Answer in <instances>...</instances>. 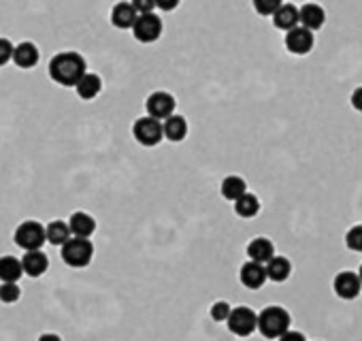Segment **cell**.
<instances>
[{
  "label": "cell",
  "mask_w": 362,
  "mask_h": 341,
  "mask_svg": "<svg viewBox=\"0 0 362 341\" xmlns=\"http://www.w3.org/2000/svg\"><path fill=\"white\" fill-rule=\"evenodd\" d=\"M358 275H360V281H362V265H360V271H358Z\"/></svg>",
  "instance_id": "d590c367"
},
{
  "label": "cell",
  "mask_w": 362,
  "mask_h": 341,
  "mask_svg": "<svg viewBox=\"0 0 362 341\" xmlns=\"http://www.w3.org/2000/svg\"><path fill=\"white\" fill-rule=\"evenodd\" d=\"M277 341H307V339H305V335L298 333V330H288V333H284Z\"/></svg>",
  "instance_id": "836d02e7"
},
{
  "label": "cell",
  "mask_w": 362,
  "mask_h": 341,
  "mask_svg": "<svg viewBox=\"0 0 362 341\" xmlns=\"http://www.w3.org/2000/svg\"><path fill=\"white\" fill-rule=\"evenodd\" d=\"M239 279L245 288L249 290H258L265 286V281L269 279L267 275V265L263 262H256V260H247L243 267H241V273H239Z\"/></svg>",
  "instance_id": "8fae6325"
},
{
  "label": "cell",
  "mask_w": 362,
  "mask_h": 341,
  "mask_svg": "<svg viewBox=\"0 0 362 341\" xmlns=\"http://www.w3.org/2000/svg\"><path fill=\"white\" fill-rule=\"evenodd\" d=\"M175 105L177 102H175L173 94H169V92H153L145 100V111H147V116L158 118V120L165 122L169 116H173V113H175Z\"/></svg>",
  "instance_id": "ba28073f"
},
{
  "label": "cell",
  "mask_w": 362,
  "mask_h": 341,
  "mask_svg": "<svg viewBox=\"0 0 362 341\" xmlns=\"http://www.w3.org/2000/svg\"><path fill=\"white\" fill-rule=\"evenodd\" d=\"M22 265H24V273L28 277H41L49 269V258L41 250H28L22 256Z\"/></svg>",
  "instance_id": "7c38bea8"
},
{
  "label": "cell",
  "mask_w": 362,
  "mask_h": 341,
  "mask_svg": "<svg viewBox=\"0 0 362 341\" xmlns=\"http://www.w3.org/2000/svg\"><path fill=\"white\" fill-rule=\"evenodd\" d=\"M230 312H232V307L226 301H218V303L211 305V318L216 322H226L228 316H230Z\"/></svg>",
  "instance_id": "f1b7e54d"
},
{
  "label": "cell",
  "mask_w": 362,
  "mask_h": 341,
  "mask_svg": "<svg viewBox=\"0 0 362 341\" xmlns=\"http://www.w3.org/2000/svg\"><path fill=\"white\" fill-rule=\"evenodd\" d=\"M69 226H71L73 237H88L90 239L96 231V220L85 211H75L69 220Z\"/></svg>",
  "instance_id": "e0dca14e"
},
{
  "label": "cell",
  "mask_w": 362,
  "mask_h": 341,
  "mask_svg": "<svg viewBox=\"0 0 362 341\" xmlns=\"http://www.w3.org/2000/svg\"><path fill=\"white\" fill-rule=\"evenodd\" d=\"M162 126H165V139H169L173 143H179V141H183L188 137V122H186V118L175 116V113L162 122Z\"/></svg>",
  "instance_id": "ffe728a7"
},
{
  "label": "cell",
  "mask_w": 362,
  "mask_h": 341,
  "mask_svg": "<svg viewBox=\"0 0 362 341\" xmlns=\"http://www.w3.org/2000/svg\"><path fill=\"white\" fill-rule=\"evenodd\" d=\"M60 254H62L64 265H69L73 269H83L94 258V246H92V241L88 237H71L62 246Z\"/></svg>",
  "instance_id": "277c9868"
},
{
  "label": "cell",
  "mask_w": 362,
  "mask_h": 341,
  "mask_svg": "<svg viewBox=\"0 0 362 341\" xmlns=\"http://www.w3.org/2000/svg\"><path fill=\"white\" fill-rule=\"evenodd\" d=\"M247 256H249V260L267 265L275 256V246L267 237H256L247 243Z\"/></svg>",
  "instance_id": "5bb4252c"
},
{
  "label": "cell",
  "mask_w": 362,
  "mask_h": 341,
  "mask_svg": "<svg viewBox=\"0 0 362 341\" xmlns=\"http://www.w3.org/2000/svg\"><path fill=\"white\" fill-rule=\"evenodd\" d=\"M345 246L351 252H362V224H356L345 233Z\"/></svg>",
  "instance_id": "4316f807"
},
{
  "label": "cell",
  "mask_w": 362,
  "mask_h": 341,
  "mask_svg": "<svg viewBox=\"0 0 362 341\" xmlns=\"http://www.w3.org/2000/svg\"><path fill=\"white\" fill-rule=\"evenodd\" d=\"M256 13L260 15H275V11L284 5V0H251Z\"/></svg>",
  "instance_id": "83f0119b"
},
{
  "label": "cell",
  "mask_w": 362,
  "mask_h": 341,
  "mask_svg": "<svg viewBox=\"0 0 362 341\" xmlns=\"http://www.w3.org/2000/svg\"><path fill=\"white\" fill-rule=\"evenodd\" d=\"M298 11H300V26L309 30H320L326 22V11L318 3H307Z\"/></svg>",
  "instance_id": "9a60e30c"
},
{
  "label": "cell",
  "mask_w": 362,
  "mask_h": 341,
  "mask_svg": "<svg viewBox=\"0 0 362 341\" xmlns=\"http://www.w3.org/2000/svg\"><path fill=\"white\" fill-rule=\"evenodd\" d=\"M13 241L24 252H28V250H41L45 246V241H47V229H45L41 222H36V220H26V222H22L18 229H15Z\"/></svg>",
  "instance_id": "3957f363"
},
{
  "label": "cell",
  "mask_w": 362,
  "mask_h": 341,
  "mask_svg": "<svg viewBox=\"0 0 362 341\" xmlns=\"http://www.w3.org/2000/svg\"><path fill=\"white\" fill-rule=\"evenodd\" d=\"M314 30H309L305 26H296L286 32V49L294 55H305L314 49Z\"/></svg>",
  "instance_id": "9c48e42d"
},
{
  "label": "cell",
  "mask_w": 362,
  "mask_h": 341,
  "mask_svg": "<svg viewBox=\"0 0 362 341\" xmlns=\"http://www.w3.org/2000/svg\"><path fill=\"white\" fill-rule=\"evenodd\" d=\"M39 341H62V337L56 335V333H45V335L39 337Z\"/></svg>",
  "instance_id": "e575fe53"
},
{
  "label": "cell",
  "mask_w": 362,
  "mask_h": 341,
  "mask_svg": "<svg viewBox=\"0 0 362 341\" xmlns=\"http://www.w3.org/2000/svg\"><path fill=\"white\" fill-rule=\"evenodd\" d=\"M22 297V290L18 286V281H3L0 283V303H18Z\"/></svg>",
  "instance_id": "484cf974"
},
{
  "label": "cell",
  "mask_w": 362,
  "mask_h": 341,
  "mask_svg": "<svg viewBox=\"0 0 362 341\" xmlns=\"http://www.w3.org/2000/svg\"><path fill=\"white\" fill-rule=\"evenodd\" d=\"M47 243H51V246H64L69 239H71V226H69V222H62V220H54V222H49L47 226Z\"/></svg>",
  "instance_id": "7402d4cb"
},
{
  "label": "cell",
  "mask_w": 362,
  "mask_h": 341,
  "mask_svg": "<svg viewBox=\"0 0 362 341\" xmlns=\"http://www.w3.org/2000/svg\"><path fill=\"white\" fill-rule=\"evenodd\" d=\"M132 135L137 139V143L145 145V147H153L158 145L162 139H165V126H162V120L158 118H151V116H145V118H139L132 126Z\"/></svg>",
  "instance_id": "5b68a950"
},
{
  "label": "cell",
  "mask_w": 362,
  "mask_h": 341,
  "mask_svg": "<svg viewBox=\"0 0 362 341\" xmlns=\"http://www.w3.org/2000/svg\"><path fill=\"white\" fill-rule=\"evenodd\" d=\"M130 3L134 5V9L139 11V15L141 13H151L153 7H156V0H130Z\"/></svg>",
  "instance_id": "4dcf8cb0"
},
{
  "label": "cell",
  "mask_w": 362,
  "mask_h": 341,
  "mask_svg": "<svg viewBox=\"0 0 362 341\" xmlns=\"http://www.w3.org/2000/svg\"><path fill=\"white\" fill-rule=\"evenodd\" d=\"M290 273H292V265H290V260L286 256H273L267 262V275H269L271 281L281 283V281H286L290 277Z\"/></svg>",
  "instance_id": "603a6c76"
},
{
  "label": "cell",
  "mask_w": 362,
  "mask_h": 341,
  "mask_svg": "<svg viewBox=\"0 0 362 341\" xmlns=\"http://www.w3.org/2000/svg\"><path fill=\"white\" fill-rule=\"evenodd\" d=\"M85 73H88L85 58L77 51H60L49 60V77L58 86L75 88Z\"/></svg>",
  "instance_id": "6da1fadb"
},
{
  "label": "cell",
  "mask_w": 362,
  "mask_h": 341,
  "mask_svg": "<svg viewBox=\"0 0 362 341\" xmlns=\"http://www.w3.org/2000/svg\"><path fill=\"white\" fill-rule=\"evenodd\" d=\"M333 290L339 299L343 301H351L360 295L362 290V281H360V275L354 273V271H341L337 273L335 281H333Z\"/></svg>",
  "instance_id": "30bf717a"
},
{
  "label": "cell",
  "mask_w": 362,
  "mask_h": 341,
  "mask_svg": "<svg viewBox=\"0 0 362 341\" xmlns=\"http://www.w3.org/2000/svg\"><path fill=\"white\" fill-rule=\"evenodd\" d=\"M290 324H292L290 314L279 305L265 307L258 314V330H260L265 339H279L284 333L290 330Z\"/></svg>",
  "instance_id": "7a4b0ae2"
},
{
  "label": "cell",
  "mask_w": 362,
  "mask_h": 341,
  "mask_svg": "<svg viewBox=\"0 0 362 341\" xmlns=\"http://www.w3.org/2000/svg\"><path fill=\"white\" fill-rule=\"evenodd\" d=\"M130 30L139 43H156L162 36L165 24H162L160 15L151 11V13H141Z\"/></svg>",
  "instance_id": "8992f818"
},
{
  "label": "cell",
  "mask_w": 362,
  "mask_h": 341,
  "mask_svg": "<svg viewBox=\"0 0 362 341\" xmlns=\"http://www.w3.org/2000/svg\"><path fill=\"white\" fill-rule=\"evenodd\" d=\"M273 24H275V28H279V30H292V28H296L298 24H300V11L294 7V5H281L277 11H275V15H273Z\"/></svg>",
  "instance_id": "ac0fdd59"
},
{
  "label": "cell",
  "mask_w": 362,
  "mask_h": 341,
  "mask_svg": "<svg viewBox=\"0 0 362 341\" xmlns=\"http://www.w3.org/2000/svg\"><path fill=\"white\" fill-rule=\"evenodd\" d=\"M351 107L362 113V86L351 92Z\"/></svg>",
  "instance_id": "d6a6232c"
},
{
  "label": "cell",
  "mask_w": 362,
  "mask_h": 341,
  "mask_svg": "<svg viewBox=\"0 0 362 341\" xmlns=\"http://www.w3.org/2000/svg\"><path fill=\"white\" fill-rule=\"evenodd\" d=\"M13 51H15V45H11L9 39L0 36V67H5L7 62L13 60Z\"/></svg>",
  "instance_id": "f546056e"
},
{
  "label": "cell",
  "mask_w": 362,
  "mask_h": 341,
  "mask_svg": "<svg viewBox=\"0 0 362 341\" xmlns=\"http://www.w3.org/2000/svg\"><path fill=\"white\" fill-rule=\"evenodd\" d=\"M24 273L22 258L15 256H0V281H20Z\"/></svg>",
  "instance_id": "d6986e66"
},
{
  "label": "cell",
  "mask_w": 362,
  "mask_h": 341,
  "mask_svg": "<svg viewBox=\"0 0 362 341\" xmlns=\"http://www.w3.org/2000/svg\"><path fill=\"white\" fill-rule=\"evenodd\" d=\"M179 3H181V0H156V7L162 9V11H173V9L179 7Z\"/></svg>",
  "instance_id": "1f68e13d"
},
{
  "label": "cell",
  "mask_w": 362,
  "mask_h": 341,
  "mask_svg": "<svg viewBox=\"0 0 362 341\" xmlns=\"http://www.w3.org/2000/svg\"><path fill=\"white\" fill-rule=\"evenodd\" d=\"M100 90H102V81H100V77H98L96 73H85V75L79 79V83L75 86L77 96L83 98V100L96 98V96L100 94Z\"/></svg>",
  "instance_id": "44dd1931"
},
{
  "label": "cell",
  "mask_w": 362,
  "mask_h": 341,
  "mask_svg": "<svg viewBox=\"0 0 362 341\" xmlns=\"http://www.w3.org/2000/svg\"><path fill=\"white\" fill-rule=\"evenodd\" d=\"M258 211H260V201L249 192H245L243 196H239L235 201V213L241 218H253Z\"/></svg>",
  "instance_id": "d4e9b609"
},
{
  "label": "cell",
  "mask_w": 362,
  "mask_h": 341,
  "mask_svg": "<svg viewBox=\"0 0 362 341\" xmlns=\"http://www.w3.org/2000/svg\"><path fill=\"white\" fill-rule=\"evenodd\" d=\"M13 62L20 69H34L36 62H39V49H36V45L30 43V41H24V43L15 45Z\"/></svg>",
  "instance_id": "2e32d148"
},
{
  "label": "cell",
  "mask_w": 362,
  "mask_h": 341,
  "mask_svg": "<svg viewBox=\"0 0 362 341\" xmlns=\"http://www.w3.org/2000/svg\"><path fill=\"white\" fill-rule=\"evenodd\" d=\"M226 326L237 337H249L258 328V314L251 307H235L226 320Z\"/></svg>",
  "instance_id": "52a82bcc"
},
{
  "label": "cell",
  "mask_w": 362,
  "mask_h": 341,
  "mask_svg": "<svg viewBox=\"0 0 362 341\" xmlns=\"http://www.w3.org/2000/svg\"><path fill=\"white\" fill-rule=\"evenodd\" d=\"M220 192H222V196H224V199H228V201H232V203H235L239 196H243V194L247 192V184H245V180H243V178H239V175H228V178L222 182Z\"/></svg>",
  "instance_id": "cb8c5ba5"
},
{
  "label": "cell",
  "mask_w": 362,
  "mask_h": 341,
  "mask_svg": "<svg viewBox=\"0 0 362 341\" xmlns=\"http://www.w3.org/2000/svg\"><path fill=\"white\" fill-rule=\"evenodd\" d=\"M137 18H139V11L134 9V5L132 3H118L113 9H111V24L116 26V28H120V30H128V28H132L134 26V22H137Z\"/></svg>",
  "instance_id": "4fadbf2b"
}]
</instances>
